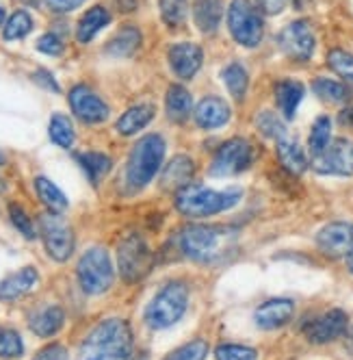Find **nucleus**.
I'll return each mask as SVG.
<instances>
[{"label": "nucleus", "instance_id": "1", "mask_svg": "<svg viewBox=\"0 0 353 360\" xmlns=\"http://www.w3.org/2000/svg\"><path fill=\"white\" fill-rule=\"evenodd\" d=\"M135 349L133 330L121 317H109L93 326L85 337L76 360H131Z\"/></svg>", "mask_w": 353, "mask_h": 360}, {"label": "nucleus", "instance_id": "2", "mask_svg": "<svg viewBox=\"0 0 353 360\" xmlns=\"http://www.w3.org/2000/svg\"><path fill=\"white\" fill-rule=\"evenodd\" d=\"M241 189H223L215 191L201 185H187L175 191V209L189 219L211 217L223 211H230L241 202Z\"/></svg>", "mask_w": 353, "mask_h": 360}, {"label": "nucleus", "instance_id": "3", "mask_svg": "<svg viewBox=\"0 0 353 360\" xmlns=\"http://www.w3.org/2000/svg\"><path fill=\"white\" fill-rule=\"evenodd\" d=\"M165 159V139L156 133H149L141 137L133 150L128 163H126V185L131 191H139L149 185Z\"/></svg>", "mask_w": 353, "mask_h": 360}, {"label": "nucleus", "instance_id": "4", "mask_svg": "<svg viewBox=\"0 0 353 360\" xmlns=\"http://www.w3.org/2000/svg\"><path fill=\"white\" fill-rule=\"evenodd\" d=\"M230 233L225 228L206 226V224H189L178 233V250L182 256L197 263H211L228 248Z\"/></svg>", "mask_w": 353, "mask_h": 360}, {"label": "nucleus", "instance_id": "5", "mask_svg": "<svg viewBox=\"0 0 353 360\" xmlns=\"http://www.w3.org/2000/svg\"><path fill=\"white\" fill-rule=\"evenodd\" d=\"M189 306V287L180 280H171L152 297L145 308V323L152 330H165L178 323Z\"/></svg>", "mask_w": 353, "mask_h": 360}, {"label": "nucleus", "instance_id": "6", "mask_svg": "<svg viewBox=\"0 0 353 360\" xmlns=\"http://www.w3.org/2000/svg\"><path fill=\"white\" fill-rule=\"evenodd\" d=\"M79 285L87 295H102L111 289L115 280V269L111 263V254L102 245L89 248L79 261L76 267Z\"/></svg>", "mask_w": 353, "mask_h": 360}, {"label": "nucleus", "instance_id": "7", "mask_svg": "<svg viewBox=\"0 0 353 360\" xmlns=\"http://www.w3.org/2000/svg\"><path fill=\"white\" fill-rule=\"evenodd\" d=\"M117 269L126 285H135L152 269V252L137 233L126 235L117 245Z\"/></svg>", "mask_w": 353, "mask_h": 360}, {"label": "nucleus", "instance_id": "8", "mask_svg": "<svg viewBox=\"0 0 353 360\" xmlns=\"http://www.w3.org/2000/svg\"><path fill=\"white\" fill-rule=\"evenodd\" d=\"M228 29L234 41L245 48H256L265 35L260 11L251 5V0H232L228 7Z\"/></svg>", "mask_w": 353, "mask_h": 360}, {"label": "nucleus", "instance_id": "9", "mask_svg": "<svg viewBox=\"0 0 353 360\" xmlns=\"http://www.w3.org/2000/svg\"><path fill=\"white\" fill-rule=\"evenodd\" d=\"M39 228H41V239L46 245V252L50 254V259L57 263L69 261V256L74 254V230L67 224V219L61 213H44L39 217Z\"/></svg>", "mask_w": 353, "mask_h": 360}, {"label": "nucleus", "instance_id": "10", "mask_svg": "<svg viewBox=\"0 0 353 360\" xmlns=\"http://www.w3.org/2000/svg\"><path fill=\"white\" fill-rule=\"evenodd\" d=\"M251 159H254V150H251V143L243 137H234L230 141H225L213 159L211 165V174L213 176H237L241 172H245L251 165Z\"/></svg>", "mask_w": 353, "mask_h": 360}, {"label": "nucleus", "instance_id": "11", "mask_svg": "<svg viewBox=\"0 0 353 360\" xmlns=\"http://www.w3.org/2000/svg\"><path fill=\"white\" fill-rule=\"evenodd\" d=\"M277 44H280L282 53L295 61H308L314 55V31L310 27V22L306 20H295L288 27H284L277 35Z\"/></svg>", "mask_w": 353, "mask_h": 360}, {"label": "nucleus", "instance_id": "12", "mask_svg": "<svg viewBox=\"0 0 353 360\" xmlns=\"http://www.w3.org/2000/svg\"><path fill=\"white\" fill-rule=\"evenodd\" d=\"M312 169L323 176H353V143L336 139L319 157H312Z\"/></svg>", "mask_w": 353, "mask_h": 360}, {"label": "nucleus", "instance_id": "13", "mask_svg": "<svg viewBox=\"0 0 353 360\" xmlns=\"http://www.w3.org/2000/svg\"><path fill=\"white\" fill-rule=\"evenodd\" d=\"M69 107L85 124H102L109 117V105L87 85H74L69 89Z\"/></svg>", "mask_w": 353, "mask_h": 360}, {"label": "nucleus", "instance_id": "14", "mask_svg": "<svg viewBox=\"0 0 353 360\" xmlns=\"http://www.w3.org/2000/svg\"><path fill=\"white\" fill-rule=\"evenodd\" d=\"M349 326V317L340 308H332V311L323 313L321 317L308 321L304 326V334L306 339L314 345H323V343H332L336 339H340L345 330Z\"/></svg>", "mask_w": 353, "mask_h": 360}, {"label": "nucleus", "instance_id": "15", "mask_svg": "<svg viewBox=\"0 0 353 360\" xmlns=\"http://www.w3.org/2000/svg\"><path fill=\"white\" fill-rule=\"evenodd\" d=\"M317 245L323 254L338 259L353 252V224L349 221H332L319 230Z\"/></svg>", "mask_w": 353, "mask_h": 360}, {"label": "nucleus", "instance_id": "16", "mask_svg": "<svg viewBox=\"0 0 353 360\" xmlns=\"http://www.w3.org/2000/svg\"><path fill=\"white\" fill-rule=\"evenodd\" d=\"M167 59H169V65L178 79L191 81L193 76L199 72L201 63H204V50L193 41H180V44L169 46Z\"/></svg>", "mask_w": 353, "mask_h": 360}, {"label": "nucleus", "instance_id": "17", "mask_svg": "<svg viewBox=\"0 0 353 360\" xmlns=\"http://www.w3.org/2000/svg\"><path fill=\"white\" fill-rule=\"evenodd\" d=\"M193 115H195V122L199 128H204V131H215V128H221L230 122L232 111H230V105L223 98L206 96L197 102Z\"/></svg>", "mask_w": 353, "mask_h": 360}, {"label": "nucleus", "instance_id": "18", "mask_svg": "<svg viewBox=\"0 0 353 360\" xmlns=\"http://www.w3.org/2000/svg\"><path fill=\"white\" fill-rule=\"evenodd\" d=\"M295 315V304L286 297H275L260 304L254 313L256 326L262 330H277L286 326Z\"/></svg>", "mask_w": 353, "mask_h": 360}, {"label": "nucleus", "instance_id": "19", "mask_svg": "<svg viewBox=\"0 0 353 360\" xmlns=\"http://www.w3.org/2000/svg\"><path fill=\"white\" fill-rule=\"evenodd\" d=\"M39 282V274L35 267H22L15 274L0 280V302H13L22 295L33 291Z\"/></svg>", "mask_w": 353, "mask_h": 360}, {"label": "nucleus", "instance_id": "20", "mask_svg": "<svg viewBox=\"0 0 353 360\" xmlns=\"http://www.w3.org/2000/svg\"><path fill=\"white\" fill-rule=\"evenodd\" d=\"M165 113L173 124H185L193 113V98L185 85H169L165 94Z\"/></svg>", "mask_w": 353, "mask_h": 360}, {"label": "nucleus", "instance_id": "21", "mask_svg": "<svg viewBox=\"0 0 353 360\" xmlns=\"http://www.w3.org/2000/svg\"><path fill=\"white\" fill-rule=\"evenodd\" d=\"M154 115H156V109H154L152 102H141V105H135V107H131L128 111H126L117 120L115 128H117L119 135L131 137V135L143 131V128L154 120Z\"/></svg>", "mask_w": 353, "mask_h": 360}, {"label": "nucleus", "instance_id": "22", "mask_svg": "<svg viewBox=\"0 0 353 360\" xmlns=\"http://www.w3.org/2000/svg\"><path fill=\"white\" fill-rule=\"evenodd\" d=\"M193 172H195L193 159L187 157V154H175V157L167 163V167L163 169V187L178 191V189L191 185Z\"/></svg>", "mask_w": 353, "mask_h": 360}, {"label": "nucleus", "instance_id": "23", "mask_svg": "<svg viewBox=\"0 0 353 360\" xmlns=\"http://www.w3.org/2000/svg\"><path fill=\"white\" fill-rule=\"evenodd\" d=\"M277 159H280L282 167L293 176H301L308 169V159H306L304 150H301L297 139H293L288 135L277 139Z\"/></svg>", "mask_w": 353, "mask_h": 360}, {"label": "nucleus", "instance_id": "24", "mask_svg": "<svg viewBox=\"0 0 353 360\" xmlns=\"http://www.w3.org/2000/svg\"><path fill=\"white\" fill-rule=\"evenodd\" d=\"M223 0H195L193 3V20L201 33H215L221 24Z\"/></svg>", "mask_w": 353, "mask_h": 360}, {"label": "nucleus", "instance_id": "25", "mask_svg": "<svg viewBox=\"0 0 353 360\" xmlns=\"http://www.w3.org/2000/svg\"><path fill=\"white\" fill-rule=\"evenodd\" d=\"M65 323V313L61 306H46L41 311H37L31 321H29V328L37 334L41 339H48L57 334Z\"/></svg>", "mask_w": 353, "mask_h": 360}, {"label": "nucleus", "instance_id": "26", "mask_svg": "<svg viewBox=\"0 0 353 360\" xmlns=\"http://www.w3.org/2000/svg\"><path fill=\"white\" fill-rule=\"evenodd\" d=\"M306 87L297 83V81H280L275 85V102H277V109L282 111V115L286 120H293L297 113L299 102L304 100Z\"/></svg>", "mask_w": 353, "mask_h": 360}, {"label": "nucleus", "instance_id": "27", "mask_svg": "<svg viewBox=\"0 0 353 360\" xmlns=\"http://www.w3.org/2000/svg\"><path fill=\"white\" fill-rule=\"evenodd\" d=\"M109 22H111V13L105 7H100V5L91 7L89 11H85V15L76 24V39L81 44H89Z\"/></svg>", "mask_w": 353, "mask_h": 360}, {"label": "nucleus", "instance_id": "28", "mask_svg": "<svg viewBox=\"0 0 353 360\" xmlns=\"http://www.w3.org/2000/svg\"><path fill=\"white\" fill-rule=\"evenodd\" d=\"M139 46H141V33H139V29L137 27H121L115 35H113V39L107 44V53L109 55H113V57H131V55H135L137 50H139Z\"/></svg>", "mask_w": 353, "mask_h": 360}, {"label": "nucleus", "instance_id": "29", "mask_svg": "<svg viewBox=\"0 0 353 360\" xmlns=\"http://www.w3.org/2000/svg\"><path fill=\"white\" fill-rule=\"evenodd\" d=\"M35 189H37V195H39V200L46 204V209H48V211H53V213H63V211L67 209V198H65V193H63L50 178L37 176V178H35Z\"/></svg>", "mask_w": 353, "mask_h": 360}, {"label": "nucleus", "instance_id": "30", "mask_svg": "<svg viewBox=\"0 0 353 360\" xmlns=\"http://www.w3.org/2000/svg\"><path fill=\"white\" fill-rule=\"evenodd\" d=\"M221 76H223L225 87H228V91L232 94V98L241 102L245 98V94H247V85H249V74L243 68V63H237L234 61L230 65H225L223 72H221Z\"/></svg>", "mask_w": 353, "mask_h": 360}, {"label": "nucleus", "instance_id": "31", "mask_svg": "<svg viewBox=\"0 0 353 360\" xmlns=\"http://www.w3.org/2000/svg\"><path fill=\"white\" fill-rule=\"evenodd\" d=\"M79 163L87 172V176L93 185H98L100 180L109 174V169L113 165L111 157H107V154H102V152H83V154H79Z\"/></svg>", "mask_w": 353, "mask_h": 360}, {"label": "nucleus", "instance_id": "32", "mask_svg": "<svg viewBox=\"0 0 353 360\" xmlns=\"http://www.w3.org/2000/svg\"><path fill=\"white\" fill-rule=\"evenodd\" d=\"M332 143V120L327 115H321L314 124H312V131L308 137V148L312 157H319L327 150V146Z\"/></svg>", "mask_w": 353, "mask_h": 360}, {"label": "nucleus", "instance_id": "33", "mask_svg": "<svg viewBox=\"0 0 353 360\" xmlns=\"http://www.w3.org/2000/svg\"><path fill=\"white\" fill-rule=\"evenodd\" d=\"M48 133H50V139H53L59 148H65V150L72 148L74 139H76V133H74V126H72L69 117L63 113H55L53 117H50Z\"/></svg>", "mask_w": 353, "mask_h": 360}, {"label": "nucleus", "instance_id": "34", "mask_svg": "<svg viewBox=\"0 0 353 360\" xmlns=\"http://www.w3.org/2000/svg\"><path fill=\"white\" fill-rule=\"evenodd\" d=\"M312 91L325 100V102H332V105H345V102L349 100V89L347 85L338 83V81H332V79H317L312 83Z\"/></svg>", "mask_w": 353, "mask_h": 360}, {"label": "nucleus", "instance_id": "35", "mask_svg": "<svg viewBox=\"0 0 353 360\" xmlns=\"http://www.w3.org/2000/svg\"><path fill=\"white\" fill-rule=\"evenodd\" d=\"M159 9H161V18L167 27L178 29L187 20L189 3L187 0H159Z\"/></svg>", "mask_w": 353, "mask_h": 360}, {"label": "nucleus", "instance_id": "36", "mask_svg": "<svg viewBox=\"0 0 353 360\" xmlns=\"http://www.w3.org/2000/svg\"><path fill=\"white\" fill-rule=\"evenodd\" d=\"M31 31H33V18L27 11H15L5 24L3 37L5 41H15V39L27 37Z\"/></svg>", "mask_w": 353, "mask_h": 360}, {"label": "nucleus", "instance_id": "37", "mask_svg": "<svg viewBox=\"0 0 353 360\" xmlns=\"http://www.w3.org/2000/svg\"><path fill=\"white\" fill-rule=\"evenodd\" d=\"M256 126H258V131L269 137V139H282L286 137V126L284 122L277 117V113L269 111V109H262L258 115H256Z\"/></svg>", "mask_w": 353, "mask_h": 360}, {"label": "nucleus", "instance_id": "38", "mask_svg": "<svg viewBox=\"0 0 353 360\" xmlns=\"http://www.w3.org/2000/svg\"><path fill=\"white\" fill-rule=\"evenodd\" d=\"M327 65L332 68V72H336L340 79L353 87V55L347 53V50H332L330 55H327Z\"/></svg>", "mask_w": 353, "mask_h": 360}, {"label": "nucleus", "instance_id": "39", "mask_svg": "<svg viewBox=\"0 0 353 360\" xmlns=\"http://www.w3.org/2000/svg\"><path fill=\"white\" fill-rule=\"evenodd\" d=\"M24 354V343L20 334L11 328L0 326V358H20Z\"/></svg>", "mask_w": 353, "mask_h": 360}, {"label": "nucleus", "instance_id": "40", "mask_svg": "<svg viewBox=\"0 0 353 360\" xmlns=\"http://www.w3.org/2000/svg\"><path fill=\"white\" fill-rule=\"evenodd\" d=\"M206 356H208V343L195 339L178 349H173L165 360H206Z\"/></svg>", "mask_w": 353, "mask_h": 360}, {"label": "nucleus", "instance_id": "41", "mask_svg": "<svg viewBox=\"0 0 353 360\" xmlns=\"http://www.w3.org/2000/svg\"><path fill=\"white\" fill-rule=\"evenodd\" d=\"M217 360H258V352L247 345L237 343H223L215 349Z\"/></svg>", "mask_w": 353, "mask_h": 360}, {"label": "nucleus", "instance_id": "42", "mask_svg": "<svg viewBox=\"0 0 353 360\" xmlns=\"http://www.w3.org/2000/svg\"><path fill=\"white\" fill-rule=\"evenodd\" d=\"M9 219H11V224L20 230L22 233V237L24 239H29V241H33L35 239V228H33V221L29 219V215H27V211H24L20 204H9Z\"/></svg>", "mask_w": 353, "mask_h": 360}, {"label": "nucleus", "instance_id": "43", "mask_svg": "<svg viewBox=\"0 0 353 360\" xmlns=\"http://www.w3.org/2000/svg\"><path fill=\"white\" fill-rule=\"evenodd\" d=\"M37 50L46 55H61L63 53V41L55 33H46L37 39Z\"/></svg>", "mask_w": 353, "mask_h": 360}, {"label": "nucleus", "instance_id": "44", "mask_svg": "<svg viewBox=\"0 0 353 360\" xmlns=\"http://www.w3.org/2000/svg\"><path fill=\"white\" fill-rule=\"evenodd\" d=\"M33 360H67V349L59 343L46 345L44 349L37 352V356Z\"/></svg>", "mask_w": 353, "mask_h": 360}, {"label": "nucleus", "instance_id": "45", "mask_svg": "<svg viewBox=\"0 0 353 360\" xmlns=\"http://www.w3.org/2000/svg\"><path fill=\"white\" fill-rule=\"evenodd\" d=\"M83 3H85V0H46L48 9H53V11H57V13L74 11V9H79Z\"/></svg>", "mask_w": 353, "mask_h": 360}, {"label": "nucleus", "instance_id": "46", "mask_svg": "<svg viewBox=\"0 0 353 360\" xmlns=\"http://www.w3.org/2000/svg\"><path fill=\"white\" fill-rule=\"evenodd\" d=\"M33 79H35L41 87H46V89H50V91L59 94V83L55 81V76L50 74L48 70H37V72L33 74Z\"/></svg>", "mask_w": 353, "mask_h": 360}, {"label": "nucleus", "instance_id": "47", "mask_svg": "<svg viewBox=\"0 0 353 360\" xmlns=\"http://www.w3.org/2000/svg\"><path fill=\"white\" fill-rule=\"evenodd\" d=\"M262 7H265L269 13H280L282 7H284V0H262Z\"/></svg>", "mask_w": 353, "mask_h": 360}, {"label": "nucleus", "instance_id": "48", "mask_svg": "<svg viewBox=\"0 0 353 360\" xmlns=\"http://www.w3.org/2000/svg\"><path fill=\"white\" fill-rule=\"evenodd\" d=\"M117 5L121 11H135L137 9V0H117Z\"/></svg>", "mask_w": 353, "mask_h": 360}, {"label": "nucleus", "instance_id": "49", "mask_svg": "<svg viewBox=\"0 0 353 360\" xmlns=\"http://www.w3.org/2000/svg\"><path fill=\"white\" fill-rule=\"evenodd\" d=\"M295 9H306L310 5V0H291Z\"/></svg>", "mask_w": 353, "mask_h": 360}, {"label": "nucleus", "instance_id": "50", "mask_svg": "<svg viewBox=\"0 0 353 360\" xmlns=\"http://www.w3.org/2000/svg\"><path fill=\"white\" fill-rule=\"evenodd\" d=\"M342 122L353 124V109H349V111H345V113H342Z\"/></svg>", "mask_w": 353, "mask_h": 360}, {"label": "nucleus", "instance_id": "51", "mask_svg": "<svg viewBox=\"0 0 353 360\" xmlns=\"http://www.w3.org/2000/svg\"><path fill=\"white\" fill-rule=\"evenodd\" d=\"M347 269H349V271L353 274V252H351V254L347 256Z\"/></svg>", "mask_w": 353, "mask_h": 360}, {"label": "nucleus", "instance_id": "52", "mask_svg": "<svg viewBox=\"0 0 353 360\" xmlns=\"http://www.w3.org/2000/svg\"><path fill=\"white\" fill-rule=\"evenodd\" d=\"M5 24V9H3V5H0V27Z\"/></svg>", "mask_w": 353, "mask_h": 360}, {"label": "nucleus", "instance_id": "53", "mask_svg": "<svg viewBox=\"0 0 353 360\" xmlns=\"http://www.w3.org/2000/svg\"><path fill=\"white\" fill-rule=\"evenodd\" d=\"M131 360H147V358H145V356H143V354H139V356H133V358H131Z\"/></svg>", "mask_w": 353, "mask_h": 360}, {"label": "nucleus", "instance_id": "54", "mask_svg": "<svg viewBox=\"0 0 353 360\" xmlns=\"http://www.w3.org/2000/svg\"><path fill=\"white\" fill-rule=\"evenodd\" d=\"M0 180H3V178H0ZM5 187H7L5 183H0V191H5Z\"/></svg>", "mask_w": 353, "mask_h": 360}, {"label": "nucleus", "instance_id": "55", "mask_svg": "<svg viewBox=\"0 0 353 360\" xmlns=\"http://www.w3.org/2000/svg\"><path fill=\"white\" fill-rule=\"evenodd\" d=\"M5 163V157H3V154H0V165H3Z\"/></svg>", "mask_w": 353, "mask_h": 360}]
</instances>
